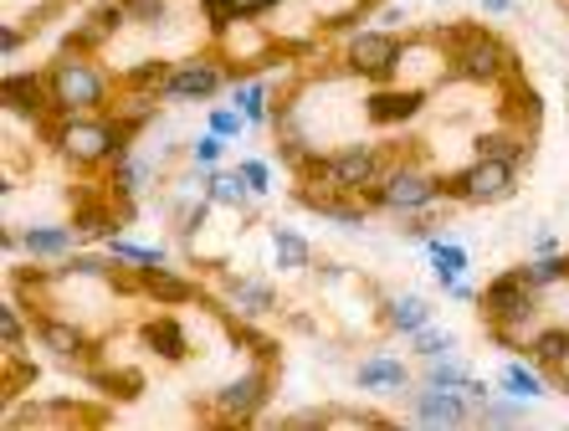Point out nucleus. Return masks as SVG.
I'll use <instances>...</instances> for the list:
<instances>
[{
	"instance_id": "1",
	"label": "nucleus",
	"mask_w": 569,
	"mask_h": 431,
	"mask_svg": "<svg viewBox=\"0 0 569 431\" xmlns=\"http://www.w3.org/2000/svg\"><path fill=\"white\" fill-rule=\"evenodd\" d=\"M477 313H482V323H488V334L498 339V344L518 350V344H523V334H529L533 313H539V288L523 283V278H518V268L513 272H498V278L477 293Z\"/></svg>"
},
{
	"instance_id": "2",
	"label": "nucleus",
	"mask_w": 569,
	"mask_h": 431,
	"mask_svg": "<svg viewBox=\"0 0 569 431\" xmlns=\"http://www.w3.org/2000/svg\"><path fill=\"white\" fill-rule=\"evenodd\" d=\"M47 82H52V103L62 119H72V113H98V108L108 103V78L93 68V57L72 52V47H62V57L47 68Z\"/></svg>"
},
{
	"instance_id": "3",
	"label": "nucleus",
	"mask_w": 569,
	"mask_h": 431,
	"mask_svg": "<svg viewBox=\"0 0 569 431\" xmlns=\"http://www.w3.org/2000/svg\"><path fill=\"white\" fill-rule=\"evenodd\" d=\"M518 190V164L513 160H492V154H477L462 176L441 180V196L467 206H503Z\"/></svg>"
},
{
	"instance_id": "4",
	"label": "nucleus",
	"mask_w": 569,
	"mask_h": 431,
	"mask_svg": "<svg viewBox=\"0 0 569 431\" xmlns=\"http://www.w3.org/2000/svg\"><path fill=\"white\" fill-rule=\"evenodd\" d=\"M451 72L467 82H498L513 78V52L482 27H462L451 37Z\"/></svg>"
},
{
	"instance_id": "5",
	"label": "nucleus",
	"mask_w": 569,
	"mask_h": 431,
	"mask_svg": "<svg viewBox=\"0 0 569 431\" xmlns=\"http://www.w3.org/2000/svg\"><path fill=\"white\" fill-rule=\"evenodd\" d=\"M365 206H385V211H400V216H421L437 206L441 196V180H431L426 170H411V164H400V170H385L380 186L359 190Z\"/></svg>"
},
{
	"instance_id": "6",
	"label": "nucleus",
	"mask_w": 569,
	"mask_h": 431,
	"mask_svg": "<svg viewBox=\"0 0 569 431\" xmlns=\"http://www.w3.org/2000/svg\"><path fill=\"white\" fill-rule=\"evenodd\" d=\"M318 180H323V186L349 190V196H359V190H370V186H380L385 180V160H380V149L375 144H345V149H333L329 160H323Z\"/></svg>"
},
{
	"instance_id": "7",
	"label": "nucleus",
	"mask_w": 569,
	"mask_h": 431,
	"mask_svg": "<svg viewBox=\"0 0 569 431\" xmlns=\"http://www.w3.org/2000/svg\"><path fill=\"white\" fill-rule=\"evenodd\" d=\"M345 57H349V72H355V78L385 82V78H396L406 47H400L390 31H359V37H349V52Z\"/></svg>"
},
{
	"instance_id": "8",
	"label": "nucleus",
	"mask_w": 569,
	"mask_h": 431,
	"mask_svg": "<svg viewBox=\"0 0 569 431\" xmlns=\"http://www.w3.org/2000/svg\"><path fill=\"white\" fill-rule=\"evenodd\" d=\"M267 395H272V375L257 364V370L226 380L221 391H216V411H221V421H257L262 417V405H267Z\"/></svg>"
},
{
	"instance_id": "9",
	"label": "nucleus",
	"mask_w": 569,
	"mask_h": 431,
	"mask_svg": "<svg viewBox=\"0 0 569 431\" xmlns=\"http://www.w3.org/2000/svg\"><path fill=\"white\" fill-rule=\"evenodd\" d=\"M406 405H411V417L421 421V427H467L472 421V405L462 401L457 391H441V385H406Z\"/></svg>"
},
{
	"instance_id": "10",
	"label": "nucleus",
	"mask_w": 569,
	"mask_h": 431,
	"mask_svg": "<svg viewBox=\"0 0 569 431\" xmlns=\"http://www.w3.org/2000/svg\"><path fill=\"white\" fill-rule=\"evenodd\" d=\"M6 108H11L16 119H31V123H41L47 119V108L57 113V103H52V82L47 78H37V72H6Z\"/></svg>"
},
{
	"instance_id": "11",
	"label": "nucleus",
	"mask_w": 569,
	"mask_h": 431,
	"mask_svg": "<svg viewBox=\"0 0 569 431\" xmlns=\"http://www.w3.org/2000/svg\"><path fill=\"white\" fill-rule=\"evenodd\" d=\"M221 62L216 57H196V62H180V68H170V82H164V98H180V103H190V98H216L221 93Z\"/></svg>"
},
{
	"instance_id": "12",
	"label": "nucleus",
	"mask_w": 569,
	"mask_h": 431,
	"mask_svg": "<svg viewBox=\"0 0 569 431\" xmlns=\"http://www.w3.org/2000/svg\"><path fill=\"white\" fill-rule=\"evenodd\" d=\"M339 196H349V190H339V186H329V190L298 186V206H303V211L329 216V221H339V227H365L370 206H365V201H339Z\"/></svg>"
},
{
	"instance_id": "13",
	"label": "nucleus",
	"mask_w": 569,
	"mask_h": 431,
	"mask_svg": "<svg viewBox=\"0 0 569 431\" xmlns=\"http://www.w3.org/2000/svg\"><path fill=\"white\" fill-rule=\"evenodd\" d=\"M37 339L57 354V360H67V364H72V360L82 364L88 354H93V350H88V339H82L78 323H72V319H52V313H41V319H37Z\"/></svg>"
},
{
	"instance_id": "14",
	"label": "nucleus",
	"mask_w": 569,
	"mask_h": 431,
	"mask_svg": "<svg viewBox=\"0 0 569 431\" xmlns=\"http://www.w3.org/2000/svg\"><path fill=\"white\" fill-rule=\"evenodd\" d=\"M139 293L144 298H154V303H190L196 298V283H190L186 272H170L164 262H154V268H144L139 272Z\"/></svg>"
},
{
	"instance_id": "15",
	"label": "nucleus",
	"mask_w": 569,
	"mask_h": 431,
	"mask_svg": "<svg viewBox=\"0 0 569 431\" xmlns=\"http://www.w3.org/2000/svg\"><path fill=\"white\" fill-rule=\"evenodd\" d=\"M355 385L359 391H406V385H411V370H406V360H396V354H370V360L355 370Z\"/></svg>"
},
{
	"instance_id": "16",
	"label": "nucleus",
	"mask_w": 569,
	"mask_h": 431,
	"mask_svg": "<svg viewBox=\"0 0 569 431\" xmlns=\"http://www.w3.org/2000/svg\"><path fill=\"white\" fill-rule=\"evenodd\" d=\"M226 298H231V313L237 319H267V313L278 309V293L257 278H226Z\"/></svg>"
},
{
	"instance_id": "17",
	"label": "nucleus",
	"mask_w": 569,
	"mask_h": 431,
	"mask_svg": "<svg viewBox=\"0 0 569 431\" xmlns=\"http://www.w3.org/2000/svg\"><path fill=\"white\" fill-rule=\"evenodd\" d=\"M252 196H257V190H252V180L241 176V164H237V170H206V201H211V206L241 211Z\"/></svg>"
},
{
	"instance_id": "18",
	"label": "nucleus",
	"mask_w": 569,
	"mask_h": 431,
	"mask_svg": "<svg viewBox=\"0 0 569 431\" xmlns=\"http://www.w3.org/2000/svg\"><path fill=\"white\" fill-rule=\"evenodd\" d=\"M421 247H426V257H431V278H437L441 288H451L467 268H472V257H467V247L447 242V237H426Z\"/></svg>"
},
{
	"instance_id": "19",
	"label": "nucleus",
	"mask_w": 569,
	"mask_h": 431,
	"mask_svg": "<svg viewBox=\"0 0 569 431\" xmlns=\"http://www.w3.org/2000/svg\"><path fill=\"white\" fill-rule=\"evenodd\" d=\"M144 334V344L159 354V360H186V329H180V319H170V313H154V319L139 329Z\"/></svg>"
},
{
	"instance_id": "20",
	"label": "nucleus",
	"mask_w": 569,
	"mask_h": 431,
	"mask_svg": "<svg viewBox=\"0 0 569 431\" xmlns=\"http://www.w3.org/2000/svg\"><path fill=\"white\" fill-rule=\"evenodd\" d=\"M88 190L93 186H78V216H72V227H78L82 237H113V231H119L113 201H93Z\"/></svg>"
},
{
	"instance_id": "21",
	"label": "nucleus",
	"mask_w": 569,
	"mask_h": 431,
	"mask_svg": "<svg viewBox=\"0 0 569 431\" xmlns=\"http://www.w3.org/2000/svg\"><path fill=\"white\" fill-rule=\"evenodd\" d=\"M78 237H82L78 227H31V231H21V247L31 257H67Z\"/></svg>"
},
{
	"instance_id": "22",
	"label": "nucleus",
	"mask_w": 569,
	"mask_h": 431,
	"mask_svg": "<svg viewBox=\"0 0 569 431\" xmlns=\"http://www.w3.org/2000/svg\"><path fill=\"white\" fill-rule=\"evenodd\" d=\"M385 313H390V319H385V323H390L396 334H406V339H411V334H421L426 323H431V303H426L421 293H400V298H396V303H390V309H385Z\"/></svg>"
},
{
	"instance_id": "23",
	"label": "nucleus",
	"mask_w": 569,
	"mask_h": 431,
	"mask_svg": "<svg viewBox=\"0 0 569 431\" xmlns=\"http://www.w3.org/2000/svg\"><path fill=\"white\" fill-rule=\"evenodd\" d=\"M426 103V93H416V88H406V93H375L370 98V119L375 123H406L416 119Z\"/></svg>"
},
{
	"instance_id": "24",
	"label": "nucleus",
	"mask_w": 569,
	"mask_h": 431,
	"mask_svg": "<svg viewBox=\"0 0 569 431\" xmlns=\"http://www.w3.org/2000/svg\"><path fill=\"white\" fill-rule=\"evenodd\" d=\"M503 391L518 395V401H539V395H549V380H543L539 364L508 360V364H503Z\"/></svg>"
},
{
	"instance_id": "25",
	"label": "nucleus",
	"mask_w": 569,
	"mask_h": 431,
	"mask_svg": "<svg viewBox=\"0 0 569 431\" xmlns=\"http://www.w3.org/2000/svg\"><path fill=\"white\" fill-rule=\"evenodd\" d=\"M529 360L539 364V370L569 364V329H539V334L529 339Z\"/></svg>"
},
{
	"instance_id": "26",
	"label": "nucleus",
	"mask_w": 569,
	"mask_h": 431,
	"mask_svg": "<svg viewBox=\"0 0 569 431\" xmlns=\"http://www.w3.org/2000/svg\"><path fill=\"white\" fill-rule=\"evenodd\" d=\"M272 262H278V272H303L308 262H313V252H308V242L298 231L278 227L272 231Z\"/></svg>"
},
{
	"instance_id": "27",
	"label": "nucleus",
	"mask_w": 569,
	"mask_h": 431,
	"mask_svg": "<svg viewBox=\"0 0 569 431\" xmlns=\"http://www.w3.org/2000/svg\"><path fill=\"white\" fill-rule=\"evenodd\" d=\"M421 380L426 385H441V391H462L467 380H472V370L457 354H441V360H421Z\"/></svg>"
},
{
	"instance_id": "28",
	"label": "nucleus",
	"mask_w": 569,
	"mask_h": 431,
	"mask_svg": "<svg viewBox=\"0 0 569 431\" xmlns=\"http://www.w3.org/2000/svg\"><path fill=\"white\" fill-rule=\"evenodd\" d=\"M149 180H154V170H149L144 160H133V154L113 160V196H119V201H133V196H139Z\"/></svg>"
},
{
	"instance_id": "29",
	"label": "nucleus",
	"mask_w": 569,
	"mask_h": 431,
	"mask_svg": "<svg viewBox=\"0 0 569 431\" xmlns=\"http://www.w3.org/2000/svg\"><path fill=\"white\" fill-rule=\"evenodd\" d=\"M518 278H523V283L529 288H555L559 278H565V252H549V257H533V262H523V268H518Z\"/></svg>"
},
{
	"instance_id": "30",
	"label": "nucleus",
	"mask_w": 569,
	"mask_h": 431,
	"mask_svg": "<svg viewBox=\"0 0 569 431\" xmlns=\"http://www.w3.org/2000/svg\"><path fill=\"white\" fill-rule=\"evenodd\" d=\"M523 421V401L518 395H488V405L477 411V427H518Z\"/></svg>"
},
{
	"instance_id": "31",
	"label": "nucleus",
	"mask_w": 569,
	"mask_h": 431,
	"mask_svg": "<svg viewBox=\"0 0 569 431\" xmlns=\"http://www.w3.org/2000/svg\"><path fill=\"white\" fill-rule=\"evenodd\" d=\"M113 262L98 252H67L62 257V268H57V278H113Z\"/></svg>"
},
{
	"instance_id": "32",
	"label": "nucleus",
	"mask_w": 569,
	"mask_h": 431,
	"mask_svg": "<svg viewBox=\"0 0 569 431\" xmlns=\"http://www.w3.org/2000/svg\"><path fill=\"white\" fill-rule=\"evenodd\" d=\"M231 103H237L252 123L272 119V108H267V82H231Z\"/></svg>"
},
{
	"instance_id": "33",
	"label": "nucleus",
	"mask_w": 569,
	"mask_h": 431,
	"mask_svg": "<svg viewBox=\"0 0 569 431\" xmlns=\"http://www.w3.org/2000/svg\"><path fill=\"white\" fill-rule=\"evenodd\" d=\"M411 350H416V360H441V354H457V334L426 323L421 334H411Z\"/></svg>"
},
{
	"instance_id": "34",
	"label": "nucleus",
	"mask_w": 569,
	"mask_h": 431,
	"mask_svg": "<svg viewBox=\"0 0 569 431\" xmlns=\"http://www.w3.org/2000/svg\"><path fill=\"white\" fill-rule=\"evenodd\" d=\"M133 88V93H154V98H164V82H170V68L164 62H139V68L123 78Z\"/></svg>"
},
{
	"instance_id": "35",
	"label": "nucleus",
	"mask_w": 569,
	"mask_h": 431,
	"mask_svg": "<svg viewBox=\"0 0 569 431\" xmlns=\"http://www.w3.org/2000/svg\"><path fill=\"white\" fill-rule=\"evenodd\" d=\"M108 257L133 262V268H154V262H164V252H159V247H139V242H123V237H108Z\"/></svg>"
},
{
	"instance_id": "36",
	"label": "nucleus",
	"mask_w": 569,
	"mask_h": 431,
	"mask_svg": "<svg viewBox=\"0 0 569 431\" xmlns=\"http://www.w3.org/2000/svg\"><path fill=\"white\" fill-rule=\"evenodd\" d=\"M247 123H252V119H247L237 103H231V108H211V134H221V139H237Z\"/></svg>"
},
{
	"instance_id": "37",
	"label": "nucleus",
	"mask_w": 569,
	"mask_h": 431,
	"mask_svg": "<svg viewBox=\"0 0 569 431\" xmlns=\"http://www.w3.org/2000/svg\"><path fill=\"white\" fill-rule=\"evenodd\" d=\"M221 149L226 139L221 134H200L196 149H190V160H196V170H216V160H221Z\"/></svg>"
},
{
	"instance_id": "38",
	"label": "nucleus",
	"mask_w": 569,
	"mask_h": 431,
	"mask_svg": "<svg viewBox=\"0 0 569 431\" xmlns=\"http://www.w3.org/2000/svg\"><path fill=\"white\" fill-rule=\"evenodd\" d=\"M329 427H370V431H385L390 421L385 417H375V411H333L329 417Z\"/></svg>"
},
{
	"instance_id": "39",
	"label": "nucleus",
	"mask_w": 569,
	"mask_h": 431,
	"mask_svg": "<svg viewBox=\"0 0 569 431\" xmlns=\"http://www.w3.org/2000/svg\"><path fill=\"white\" fill-rule=\"evenodd\" d=\"M129 21H139V27L164 21V0H129Z\"/></svg>"
},
{
	"instance_id": "40",
	"label": "nucleus",
	"mask_w": 569,
	"mask_h": 431,
	"mask_svg": "<svg viewBox=\"0 0 569 431\" xmlns=\"http://www.w3.org/2000/svg\"><path fill=\"white\" fill-rule=\"evenodd\" d=\"M0 334H6V350H16V344H21V334H27V329H21L16 303H6V313H0Z\"/></svg>"
},
{
	"instance_id": "41",
	"label": "nucleus",
	"mask_w": 569,
	"mask_h": 431,
	"mask_svg": "<svg viewBox=\"0 0 569 431\" xmlns=\"http://www.w3.org/2000/svg\"><path fill=\"white\" fill-rule=\"evenodd\" d=\"M241 176L252 180V190H257V196H267V190H272V170H267L262 160H241Z\"/></svg>"
},
{
	"instance_id": "42",
	"label": "nucleus",
	"mask_w": 569,
	"mask_h": 431,
	"mask_svg": "<svg viewBox=\"0 0 569 431\" xmlns=\"http://www.w3.org/2000/svg\"><path fill=\"white\" fill-rule=\"evenodd\" d=\"M282 427H298V431L303 427H329V411H313V405H308V411H292Z\"/></svg>"
},
{
	"instance_id": "43",
	"label": "nucleus",
	"mask_w": 569,
	"mask_h": 431,
	"mask_svg": "<svg viewBox=\"0 0 569 431\" xmlns=\"http://www.w3.org/2000/svg\"><path fill=\"white\" fill-rule=\"evenodd\" d=\"M533 252H539V257L559 252V237H555V231H549V227H539V231H533Z\"/></svg>"
},
{
	"instance_id": "44",
	"label": "nucleus",
	"mask_w": 569,
	"mask_h": 431,
	"mask_svg": "<svg viewBox=\"0 0 569 431\" xmlns=\"http://www.w3.org/2000/svg\"><path fill=\"white\" fill-rule=\"evenodd\" d=\"M21 41H27V31H21V27H6V31H0V52H6V57L21 52Z\"/></svg>"
},
{
	"instance_id": "45",
	"label": "nucleus",
	"mask_w": 569,
	"mask_h": 431,
	"mask_svg": "<svg viewBox=\"0 0 569 431\" xmlns=\"http://www.w3.org/2000/svg\"><path fill=\"white\" fill-rule=\"evenodd\" d=\"M482 11H488V16H508V11H513V0H482Z\"/></svg>"
},
{
	"instance_id": "46",
	"label": "nucleus",
	"mask_w": 569,
	"mask_h": 431,
	"mask_svg": "<svg viewBox=\"0 0 569 431\" xmlns=\"http://www.w3.org/2000/svg\"><path fill=\"white\" fill-rule=\"evenodd\" d=\"M565 283H569V257H565Z\"/></svg>"
}]
</instances>
